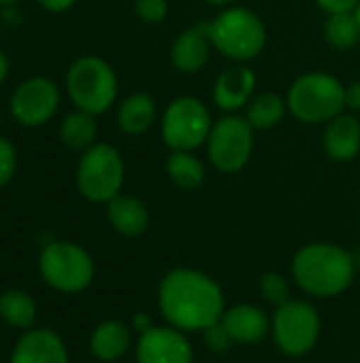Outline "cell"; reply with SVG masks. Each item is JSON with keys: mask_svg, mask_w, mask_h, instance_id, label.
<instances>
[{"mask_svg": "<svg viewBox=\"0 0 360 363\" xmlns=\"http://www.w3.org/2000/svg\"><path fill=\"white\" fill-rule=\"evenodd\" d=\"M159 311L180 332H206L225 315L223 287L206 272L174 268L159 283Z\"/></svg>", "mask_w": 360, "mask_h": 363, "instance_id": "cell-1", "label": "cell"}, {"mask_svg": "<svg viewBox=\"0 0 360 363\" xmlns=\"http://www.w3.org/2000/svg\"><path fill=\"white\" fill-rule=\"evenodd\" d=\"M354 274V255L333 242L306 245L293 259L295 283L314 298H335L344 294L352 285Z\"/></svg>", "mask_w": 360, "mask_h": 363, "instance_id": "cell-2", "label": "cell"}, {"mask_svg": "<svg viewBox=\"0 0 360 363\" xmlns=\"http://www.w3.org/2000/svg\"><path fill=\"white\" fill-rule=\"evenodd\" d=\"M66 89L79 111L100 115L112 106L119 83L112 66L106 60L83 55L70 64L66 74Z\"/></svg>", "mask_w": 360, "mask_h": 363, "instance_id": "cell-3", "label": "cell"}, {"mask_svg": "<svg viewBox=\"0 0 360 363\" xmlns=\"http://www.w3.org/2000/svg\"><path fill=\"white\" fill-rule=\"evenodd\" d=\"M286 104L299 121L325 123L342 115L346 87L327 72H308L291 85Z\"/></svg>", "mask_w": 360, "mask_h": 363, "instance_id": "cell-4", "label": "cell"}, {"mask_svg": "<svg viewBox=\"0 0 360 363\" xmlns=\"http://www.w3.org/2000/svg\"><path fill=\"white\" fill-rule=\"evenodd\" d=\"M212 47L233 60H252L265 47V26L257 13L244 6H231L208 21Z\"/></svg>", "mask_w": 360, "mask_h": 363, "instance_id": "cell-5", "label": "cell"}, {"mask_svg": "<svg viewBox=\"0 0 360 363\" xmlns=\"http://www.w3.org/2000/svg\"><path fill=\"white\" fill-rule=\"evenodd\" d=\"M125 164L121 153L106 143L91 145L83 151L76 166V187L89 202H110L121 194Z\"/></svg>", "mask_w": 360, "mask_h": 363, "instance_id": "cell-6", "label": "cell"}, {"mask_svg": "<svg viewBox=\"0 0 360 363\" xmlns=\"http://www.w3.org/2000/svg\"><path fill=\"white\" fill-rule=\"evenodd\" d=\"M320 315L303 300H289L276 308L272 319V334L276 347L289 357L308 355L320 338Z\"/></svg>", "mask_w": 360, "mask_h": 363, "instance_id": "cell-7", "label": "cell"}, {"mask_svg": "<svg viewBox=\"0 0 360 363\" xmlns=\"http://www.w3.org/2000/svg\"><path fill=\"white\" fill-rule=\"evenodd\" d=\"M40 274L57 291H83L93 279L91 255L74 242H49L40 253Z\"/></svg>", "mask_w": 360, "mask_h": 363, "instance_id": "cell-8", "label": "cell"}, {"mask_svg": "<svg viewBox=\"0 0 360 363\" xmlns=\"http://www.w3.org/2000/svg\"><path fill=\"white\" fill-rule=\"evenodd\" d=\"M212 130L206 104L193 96L176 98L163 113L161 134L172 151H193L202 147Z\"/></svg>", "mask_w": 360, "mask_h": 363, "instance_id": "cell-9", "label": "cell"}, {"mask_svg": "<svg viewBox=\"0 0 360 363\" xmlns=\"http://www.w3.org/2000/svg\"><path fill=\"white\" fill-rule=\"evenodd\" d=\"M255 128L248 119L238 115H227L219 119L208 136V155L216 170L225 174L240 172L252 155Z\"/></svg>", "mask_w": 360, "mask_h": 363, "instance_id": "cell-10", "label": "cell"}, {"mask_svg": "<svg viewBox=\"0 0 360 363\" xmlns=\"http://www.w3.org/2000/svg\"><path fill=\"white\" fill-rule=\"evenodd\" d=\"M59 106V89L47 77H30L21 81L8 102L13 119L23 128L47 123Z\"/></svg>", "mask_w": 360, "mask_h": 363, "instance_id": "cell-11", "label": "cell"}, {"mask_svg": "<svg viewBox=\"0 0 360 363\" xmlns=\"http://www.w3.org/2000/svg\"><path fill=\"white\" fill-rule=\"evenodd\" d=\"M138 363H193V347L185 332L161 325L140 334L136 347Z\"/></svg>", "mask_w": 360, "mask_h": 363, "instance_id": "cell-12", "label": "cell"}, {"mask_svg": "<svg viewBox=\"0 0 360 363\" xmlns=\"http://www.w3.org/2000/svg\"><path fill=\"white\" fill-rule=\"evenodd\" d=\"M221 325L233 345L244 347L259 345L272 332V321L267 313L255 304H238L227 308L221 319Z\"/></svg>", "mask_w": 360, "mask_h": 363, "instance_id": "cell-13", "label": "cell"}, {"mask_svg": "<svg viewBox=\"0 0 360 363\" xmlns=\"http://www.w3.org/2000/svg\"><path fill=\"white\" fill-rule=\"evenodd\" d=\"M68 351L53 330H32L19 338L11 363H68Z\"/></svg>", "mask_w": 360, "mask_h": 363, "instance_id": "cell-14", "label": "cell"}, {"mask_svg": "<svg viewBox=\"0 0 360 363\" xmlns=\"http://www.w3.org/2000/svg\"><path fill=\"white\" fill-rule=\"evenodd\" d=\"M210 47L212 40L208 32V21H199L180 32V36L172 47V62L180 72L193 74L208 62Z\"/></svg>", "mask_w": 360, "mask_h": 363, "instance_id": "cell-15", "label": "cell"}, {"mask_svg": "<svg viewBox=\"0 0 360 363\" xmlns=\"http://www.w3.org/2000/svg\"><path fill=\"white\" fill-rule=\"evenodd\" d=\"M255 83H257V77L250 68L246 66L227 68L225 72L219 74L214 83L212 96H214L216 106L223 111H238L250 100L255 91Z\"/></svg>", "mask_w": 360, "mask_h": 363, "instance_id": "cell-16", "label": "cell"}, {"mask_svg": "<svg viewBox=\"0 0 360 363\" xmlns=\"http://www.w3.org/2000/svg\"><path fill=\"white\" fill-rule=\"evenodd\" d=\"M325 149L337 162H348L360 151V121L352 115H337L329 121L325 134Z\"/></svg>", "mask_w": 360, "mask_h": 363, "instance_id": "cell-17", "label": "cell"}, {"mask_svg": "<svg viewBox=\"0 0 360 363\" xmlns=\"http://www.w3.org/2000/svg\"><path fill=\"white\" fill-rule=\"evenodd\" d=\"M108 221L123 236H140L149 228V211L134 196H115L108 202Z\"/></svg>", "mask_w": 360, "mask_h": 363, "instance_id": "cell-18", "label": "cell"}, {"mask_svg": "<svg viewBox=\"0 0 360 363\" xmlns=\"http://www.w3.org/2000/svg\"><path fill=\"white\" fill-rule=\"evenodd\" d=\"M132 345V332L121 321H104L95 328L89 340V349L100 362L121 359Z\"/></svg>", "mask_w": 360, "mask_h": 363, "instance_id": "cell-19", "label": "cell"}, {"mask_svg": "<svg viewBox=\"0 0 360 363\" xmlns=\"http://www.w3.org/2000/svg\"><path fill=\"white\" fill-rule=\"evenodd\" d=\"M155 115H157V106L149 94H132L121 102L117 119L123 132L138 136L144 134L155 123Z\"/></svg>", "mask_w": 360, "mask_h": 363, "instance_id": "cell-20", "label": "cell"}, {"mask_svg": "<svg viewBox=\"0 0 360 363\" xmlns=\"http://www.w3.org/2000/svg\"><path fill=\"white\" fill-rule=\"evenodd\" d=\"M93 117L95 115H89L79 108L74 113H68L59 125L62 143L72 151H87L93 145L95 134H98V125Z\"/></svg>", "mask_w": 360, "mask_h": 363, "instance_id": "cell-21", "label": "cell"}, {"mask_svg": "<svg viewBox=\"0 0 360 363\" xmlns=\"http://www.w3.org/2000/svg\"><path fill=\"white\" fill-rule=\"evenodd\" d=\"M166 170L180 189H199L206 181V168L191 151H172L166 160Z\"/></svg>", "mask_w": 360, "mask_h": 363, "instance_id": "cell-22", "label": "cell"}, {"mask_svg": "<svg viewBox=\"0 0 360 363\" xmlns=\"http://www.w3.org/2000/svg\"><path fill=\"white\" fill-rule=\"evenodd\" d=\"M0 317L13 328L28 330L36 319L34 300L25 291H19V289L4 291L0 296Z\"/></svg>", "mask_w": 360, "mask_h": 363, "instance_id": "cell-23", "label": "cell"}, {"mask_svg": "<svg viewBox=\"0 0 360 363\" xmlns=\"http://www.w3.org/2000/svg\"><path fill=\"white\" fill-rule=\"evenodd\" d=\"M286 102L278 94H261L248 106V123L255 130H269L284 119Z\"/></svg>", "mask_w": 360, "mask_h": 363, "instance_id": "cell-24", "label": "cell"}, {"mask_svg": "<svg viewBox=\"0 0 360 363\" xmlns=\"http://www.w3.org/2000/svg\"><path fill=\"white\" fill-rule=\"evenodd\" d=\"M325 36L331 47L346 51L352 49L360 38V26L356 13H335L329 15L325 23Z\"/></svg>", "mask_w": 360, "mask_h": 363, "instance_id": "cell-25", "label": "cell"}, {"mask_svg": "<svg viewBox=\"0 0 360 363\" xmlns=\"http://www.w3.org/2000/svg\"><path fill=\"white\" fill-rule=\"evenodd\" d=\"M259 289H261V296H263L269 304H274L276 308L291 300L289 281H286V277L280 274V272H267V274H263L261 281H259Z\"/></svg>", "mask_w": 360, "mask_h": 363, "instance_id": "cell-26", "label": "cell"}, {"mask_svg": "<svg viewBox=\"0 0 360 363\" xmlns=\"http://www.w3.org/2000/svg\"><path fill=\"white\" fill-rule=\"evenodd\" d=\"M136 15L144 23H161L168 15V0H136Z\"/></svg>", "mask_w": 360, "mask_h": 363, "instance_id": "cell-27", "label": "cell"}, {"mask_svg": "<svg viewBox=\"0 0 360 363\" xmlns=\"http://www.w3.org/2000/svg\"><path fill=\"white\" fill-rule=\"evenodd\" d=\"M17 168V151L15 145L0 136V189L13 179Z\"/></svg>", "mask_w": 360, "mask_h": 363, "instance_id": "cell-28", "label": "cell"}, {"mask_svg": "<svg viewBox=\"0 0 360 363\" xmlns=\"http://www.w3.org/2000/svg\"><path fill=\"white\" fill-rule=\"evenodd\" d=\"M204 338H206V345H208L214 353H225V351L233 345L231 338L227 336V332L223 330L221 321H219L216 325L208 328V330L204 332Z\"/></svg>", "mask_w": 360, "mask_h": 363, "instance_id": "cell-29", "label": "cell"}, {"mask_svg": "<svg viewBox=\"0 0 360 363\" xmlns=\"http://www.w3.org/2000/svg\"><path fill=\"white\" fill-rule=\"evenodd\" d=\"M316 2L329 15H335V13H354L360 4V0H316Z\"/></svg>", "mask_w": 360, "mask_h": 363, "instance_id": "cell-30", "label": "cell"}, {"mask_svg": "<svg viewBox=\"0 0 360 363\" xmlns=\"http://www.w3.org/2000/svg\"><path fill=\"white\" fill-rule=\"evenodd\" d=\"M0 23L6 28H17L21 23V11L17 9V4L0 6Z\"/></svg>", "mask_w": 360, "mask_h": 363, "instance_id": "cell-31", "label": "cell"}, {"mask_svg": "<svg viewBox=\"0 0 360 363\" xmlns=\"http://www.w3.org/2000/svg\"><path fill=\"white\" fill-rule=\"evenodd\" d=\"M36 2L51 13H64L68 9H72L76 0H36Z\"/></svg>", "mask_w": 360, "mask_h": 363, "instance_id": "cell-32", "label": "cell"}, {"mask_svg": "<svg viewBox=\"0 0 360 363\" xmlns=\"http://www.w3.org/2000/svg\"><path fill=\"white\" fill-rule=\"evenodd\" d=\"M346 106H350L352 111H360V81L346 87Z\"/></svg>", "mask_w": 360, "mask_h": 363, "instance_id": "cell-33", "label": "cell"}, {"mask_svg": "<svg viewBox=\"0 0 360 363\" xmlns=\"http://www.w3.org/2000/svg\"><path fill=\"white\" fill-rule=\"evenodd\" d=\"M151 328H153V321H151V317H149L146 313H138V315L134 317V330H136V332L144 334V332H149Z\"/></svg>", "mask_w": 360, "mask_h": 363, "instance_id": "cell-34", "label": "cell"}, {"mask_svg": "<svg viewBox=\"0 0 360 363\" xmlns=\"http://www.w3.org/2000/svg\"><path fill=\"white\" fill-rule=\"evenodd\" d=\"M6 74H8V57L0 51V83L6 79Z\"/></svg>", "mask_w": 360, "mask_h": 363, "instance_id": "cell-35", "label": "cell"}, {"mask_svg": "<svg viewBox=\"0 0 360 363\" xmlns=\"http://www.w3.org/2000/svg\"><path fill=\"white\" fill-rule=\"evenodd\" d=\"M206 2H210V4H216V6H223V4H229L231 0H206Z\"/></svg>", "mask_w": 360, "mask_h": 363, "instance_id": "cell-36", "label": "cell"}, {"mask_svg": "<svg viewBox=\"0 0 360 363\" xmlns=\"http://www.w3.org/2000/svg\"><path fill=\"white\" fill-rule=\"evenodd\" d=\"M6 4H17V0H0V6H6Z\"/></svg>", "mask_w": 360, "mask_h": 363, "instance_id": "cell-37", "label": "cell"}, {"mask_svg": "<svg viewBox=\"0 0 360 363\" xmlns=\"http://www.w3.org/2000/svg\"><path fill=\"white\" fill-rule=\"evenodd\" d=\"M354 13H356V19H359V26H360V4H359V9H356Z\"/></svg>", "mask_w": 360, "mask_h": 363, "instance_id": "cell-38", "label": "cell"}]
</instances>
